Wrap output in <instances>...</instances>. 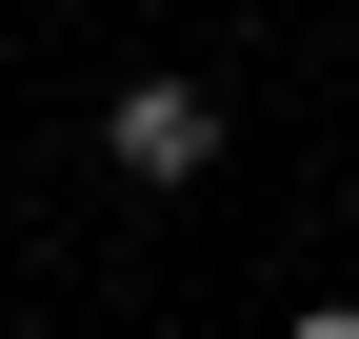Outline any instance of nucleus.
<instances>
[{
	"instance_id": "1",
	"label": "nucleus",
	"mask_w": 359,
	"mask_h": 339,
	"mask_svg": "<svg viewBox=\"0 0 359 339\" xmlns=\"http://www.w3.org/2000/svg\"><path fill=\"white\" fill-rule=\"evenodd\" d=\"M100 160H120V180H219V100H200V80H120V100H100Z\"/></svg>"
},
{
	"instance_id": "2",
	"label": "nucleus",
	"mask_w": 359,
	"mask_h": 339,
	"mask_svg": "<svg viewBox=\"0 0 359 339\" xmlns=\"http://www.w3.org/2000/svg\"><path fill=\"white\" fill-rule=\"evenodd\" d=\"M280 339H359V300H299V319H280Z\"/></svg>"
}]
</instances>
